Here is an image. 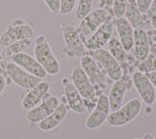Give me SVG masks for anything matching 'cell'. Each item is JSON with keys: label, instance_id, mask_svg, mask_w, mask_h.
Returning a JSON list of instances; mask_svg holds the SVG:
<instances>
[{"label": "cell", "instance_id": "6da1fadb", "mask_svg": "<svg viewBox=\"0 0 156 139\" xmlns=\"http://www.w3.org/2000/svg\"><path fill=\"white\" fill-rule=\"evenodd\" d=\"M35 57L47 74L55 75L60 71V65L54 55L45 36L40 35L35 40Z\"/></svg>", "mask_w": 156, "mask_h": 139}, {"label": "cell", "instance_id": "7a4b0ae2", "mask_svg": "<svg viewBox=\"0 0 156 139\" xmlns=\"http://www.w3.org/2000/svg\"><path fill=\"white\" fill-rule=\"evenodd\" d=\"M141 109V102L136 98L129 101L124 106L108 114L107 122L113 126H122L135 119Z\"/></svg>", "mask_w": 156, "mask_h": 139}, {"label": "cell", "instance_id": "3957f363", "mask_svg": "<svg viewBox=\"0 0 156 139\" xmlns=\"http://www.w3.org/2000/svg\"><path fill=\"white\" fill-rule=\"evenodd\" d=\"M85 54L90 55L100 63L105 72L113 81L119 80L122 76L120 65L109 51L101 48L96 50L85 52Z\"/></svg>", "mask_w": 156, "mask_h": 139}, {"label": "cell", "instance_id": "277c9868", "mask_svg": "<svg viewBox=\"0 0 156 139\" xmlns=\"http://www.w3.org/2000/svg\"><path fill=\"white\" fill-rule=\"evenodd\" d=\"M108 17V13L104 9H97L89 13L80 20L77 29L80 39L95 31L107 21Z\"/></svg>", "mask_w": 156, "mask_h": 139}, {"label": "cell", "instance_id": "5b68a950", "mask_svg": "<svg viewBox=\"0 0 156 139\" xmlns=\"http://www.w3.org/2000/svg\"><path fill=\"white\" fill-rule=\"evenodd\" d=\"M5 73L13 83L26 89L34 88L42 80L41 79L24 71L20 66L12 62L8 63Z\"/></svg>", "mask_w": 156, "mask_h": 139}, {"label": "cell", "instance_id": "8992f818", "mask_svg": "<svg viewBox=\"0 0 156 139\" xmlns=\"http://www.w3.org/2000/svg\"><path fill=\"white\" fill-rule=\"evenodd\" d=\"M110 110L108 96L104 94H100L95 108L87 119L86 127L89 129H95L99 127L107 119Z\"/></svg>", "mask_w": 156, "mask_h": 139}, {"label": "cell", "instance_id": "52a82bcc", "mask_svg": "<svg viewBox=\"0 0 156 139\" xmlns=\"http://www.w3.org/2000/svg\"><path fill=\"white\" fill-rule=\"evenodd\" d=\"M132 82L143 101L147 105H152L156 99L155 88L145 74L137 71L132 76Z\"/></svg>", "mask_w": 156, "mask_h": 139}, {"label": "cell", "instance_id": "ba28073f", "mask_svg": "<svg viewBox=\"0 0 156 139\" xmlns=\"http://www.w3.org/2000/svg\"><path fill=\"white\" fill-rule=\"evenodd\" d=\"M71 78L73 85L83 99H94L96 97L94 87L81 67L77 66L73 70Z\"/></svg>", "mask_w": 156, "mask_h": 139}, {"label": "cell", "instance_id": "9c48e42d", "mask_svg": "<svg viewBox=\"0 0 156 139\" xmlns=\"http://www.w3.org/2000/svg\"><path fill=\"white\" fill-rule=\"evenodd\" d=\"M34 33L32 27L24 24L12 25L0 37V46L6 47L18 40L32 38Z\"/></svg>", "mask_w": 156, "mask_h": 139}, {"label": "cell", "instance_id": "30bf717a", "mask_svg": "<svg viewBox=\"0 0 156 139\" xmlns=\"http://www.w3.org/2000/svg\"><path fill=\"white\" fill-rule=\"evenodd\" d=\"M130 79L129 74H122L118 80L115 81L112 85L108 97L110 109L112 112H115L121 108L126 92L129 89Z\"/></svg>", "mask_w": 156, "mask_h": 139}, {"label": "cell", "instance_id": "8fae6325", "mask_svg": "<svg viewBox=\"0 0 156 139\" xmlns=\"http://www.w3.org/2000/svg\"><path fill=\"white\" fill-rule=\"evenodd\" d=\"M113 31V24L107 20L95 32V33L85 40L83 43L89 50L93 51L102 48L111 38Z\"/></svg>", "mask_w": 156, "mask_h": 139}, {"label": "cell", "instance_id": "7c38bea8", "mask_svg": "<svg viewBox=\"0 0 156 139\" xmlns=\"http://www.w3.org/2000/svg\"><path fill=\"white\" fill-rule=\"evenodd\" d=\"M80 65L91 83L102 89L107 88L106 77L93 57L85 54L81 58Z\"/></svg>", "mask_w": 156, "mask_h": 139}, {"label": "cell", "instance_id": "4fadbf2b", "mask_svg": "<svg viewBox=\"0 0 156 139\" xmlns=\"http://www.w3.org/2000/svg\"><path fill=\"white\" fill-rule=\"evenodd\" d=\"M58 105V99L54 96H49L39 105L28 110L26 118L30 123H39L49 115Z\"/></svg>", "mask_w": 156, "mask_h": 139}, {"label": "cell", "instance_id": "5bb4252c", "mask_svg": "<svg viewBox=\"0 0 156 139\" xmlns=\"http://www.w3.org/2000/svg\"><path fill=\"white\" fill-rule=\"evenodd\" d=\"M10 60L30 74L40 79L45 78L48 74L37 59L27 53L22 52L15 54Z\"/></svg>", "mask_w": 156, "mask_h": 139}, {"label": "cell", "instance_id": "9a60e30c", "mask_svg": "<svg viewBox=\"0 0 156 139\" xmlns=\"http://www.w3.org/2000/svg\"><path fill=\"white\" fill-rule=\"evenodd\" d=\"M63 35L67 48L74 56L82 57L85 55V46L75 27L66 25L63 29Z\"/></svg>", "mask_w": 156, "mask_h": 139}, {"label": "cell", "instance_id": "2e32d148", "mask_svg": "<svg viewBox=\"0 0 156 139\" xmlns=\"http://www.w3.org/2000/svg\"><path fill=\"white\" fill-rule=\"evenodd\" d=\"M134 55L136 60L140 62L149 56V38L147 33L143 29H135L133 30Z\"/></svg>", "mask_w": 156, "mask_h": 139}, {"label": "cell", "instance_id": "e0dca14e", "mask_svg": "<svg viewBox=\"0 0 156 139\" xmlns=\"http://www.w3.org/2000/svg\"><path fill=\"white\" fill-rule=\"evenodd\" d=\"M51 84L46 81L41 80L25 96L21 102V106L24 110L34 108L48 93Z\"/></svg>", "mask_w": 156, "mask_h": 139}, {"label": "cell", "instance_id": "ac0fdd59", "mask_svg": "<svg viewBox=\"0 0 156 139\" xmlns=\"http://www.w3.org/2000/svg\"><path fill=\"white\" fill-rule=\"evenodd\" d=\"M116 26L121 44L127 52L130 51L133 46V27L123 17L118 18Z\"/></svg>", "mask_w": 156, "mask_h": 139}, {"label": "cell", "instance_id": "d6986e66", "mask_svg": "<svg viewBox=\"0 0 156 139\" xmlns=\"http://www.w3.org/2000/svg\"><path fill=\"white\" fill-rule=\"evenodd\" d=\"M67 113L65 105L59 104L57 108L46 118L38 123V127L43 131L52 130L58 126L64 119Z\"/></svg>", "mask_w": 156, "mask_h": 139}, {"label": "cell", "instance_id": "ffe728a7", "mask_svg": "<svg viewBox=\"0 0 156 139\" xmlns=\"http://www.w3.org/2000/svg\"><path fill=\"white\" fill-rule=\"evenodd\" d=\"M65 94L68 104L73 111L77 113L85 112L83 99L73 84L69 83L65 85Z\"/></svg>", "mask_w": 156, "mask_h": 139}, {"label": "cell", "instance_id": "44dd1931", "mask_svg": "<svg viewBox=\"0 0 156 139\" xmlns=\"http://www.w3.org/2000/svg\"><path fill=\"white\" fill-rule=\"evenodd\" d=\"M109 52L119 63L122 71L126 70L130 62V57L116 38H112L108 43Z\"/></svg>", "mask_w": 156, "mask_h": 139}, {"label": "cell", "instance_id": "7402d4cb", "mask_svg": "<svg viewBox=\"0 0 156 139\" xmlns=\"http://www.w3.org/2000/svg\"><path fill=\"white\" fill-rule=\"evenodd\" d=\"M127 21L135 29H143L144 23L136 0H128L125 13Z\"/></svg>", "mask_w": 156, "mask_h": 139}, {"label": "cell", "instance_id": "603a6c76", "mask_svg": "<svg viewBox=\"0 0 156 139\" xmlns=\"http://www.w3.org/2000/svg\"><path fill=\"white\" fill-rule=\"evenodd\" d=\"M93 0H78L75 16L78 20H82L92 10Z\"/></svg>", "mask_w": 156, "mask_h": 139}, {"label": "cell", "instance_id": "cb8c5ba5", "mask_svg": "<svg viewBox=\"0 0 156 139\" xmlns=\"http://www.w3.org/2000/svg\"><path fill=\"white\" fill-rule=\"evenodd\" d=\"M32 45L31 38H26L21 40L16 41L9 45L8 48L13 55L22 52L26 48L30 47Z\"/></svg>", "mask_w": 156, "mask_h": 139}, {"label": "cell", "instance_id": "d4e9b609", "mask_svg": "<svg viewBox=\"0 0 156 139\" xmlns=\"http://www.w3.org/2000/svg\"><path fill=\"white\" fill-rule=\"evenodd\" d=\"M128 0H113V11L116 18H119L123 16L125 13Z\"/></svg>", "mask_w": 156, "mask_h": 139}, {"label": "cell", "instance_id": "484cf974", "mask_svg": "<svg viewBox=\"0 0 156 139\" xmlns=\"http://www.w3.org/2000/svg\"><path fill=\"white\" fill-rule=\"evenodd\" d=\"M151 55L152 56L151 57L150 55H149L147 58H146L145 60L139 63L138 66V69L140 72L145 74L147 73L155 71L153 66V62H152L153 57L154 55L152 54H151Z\"/></svg>", "mask_w": 156, "mask_h": 139}, {"label": "cell", "instance_id": "4316f807", "mask_svg": "<svg viewBox=\"0 0 156 139\" xmlns=\"http://www.w3.org/2000/svg\"><path fill=\"white\" fill-rule=\"evenodd\" d=\"M60 9L59 13L61 15H66L71 12L76 4V0H60Z\"/></svg>", "mask_w": 156, "mask_h": 139}, {"label": "cell", "instance_id": "83f0119b", "mask_svg": "<svg viewBox=\"0 0 156 139\" xmlns=\"http://www.w3.org/2000/svg\"><path fill=\"white\" fill-rule=\"evenodd\" d=\"M48 7L54 14H56L59 12L60 9V0H43Z\"/></svg>", "mask_w": 156, "mask_h": 139}, {"label": "cell", "instance_id": "f1b7e54d", "mask_svg": "<svg viewBox=\"0 0 156 139\" xmlns=\"http://www.w3.org/2000/svg\"><path fill=\"white\" fill-rule=\"evenodd\" d=\"M147 11L149 12V17L151 23L156 30V0L152 2Z\"/></svg>", "mask_w": 156, "mask_h": 139}, {"label": "cell", "instance_id": "f546056e", "mask_svg": "<svg viewBox=\"0 0 156 139\" xmlns=\"http://www.w3.org/2000/svg\"><path fill=\"white\" fill-rule=\"evenodd\" d=\"M154 0H136L141 13H146Z\"/></svg>", "mask_w": 156, "mask_h": 139}, {"label": "cell", "instance_id": "4dcf8cb0", "mask_svg": "<svg viewBox=\"0 0 156 139\" xmlns=\"http://www.w3.org/2000/svg\"><path fill=\"white\" fill-rule=\"evenodd\" d=\"M83 101L85 107L87 111L91 112L94 110V109L96 107V102L95 103L94 102H93V100H88V99H83Z\"/></svg>", "mask_w": 156, "mask_h": 139}, {"label": "cell", "instance_id": "1f68e13d", "mask_svg": "<svg viewBox=\"0 0 156 139\" xmlns=\"http://www.w3.org/2000/svg\"><path fill=\"white\" fill-rule=\"evenodd\" d=\"M145 75L149 78L154 88H156V71L145 73Z\"/></svg>", "mask_w": 156, "mask_h": 139}, {"label": "cell", "instance_id": "d6a6232c", "mask_svg": "<svg viewBox=\"0 0 156 139\" xmlns=\"http://www.w3.org/2000/svg\"><path fill=\"white\" fill-rule=\"evenodd\" d=\"M8 62L2 59L0 60V76L2 75L5 72V70L8 64Z\"/></svg>", "mask_w": 156, "mask_h": 139}, {"label": "cell", "instance_id": "836d02e7", "mask_svg": "<svg viewBox=\"0 0 156 139\" xmlns=\"http://www.w3.org/2000/svg\"><path fill=\"white\" fill-rule=\"evenodd\" d=\"M5 85H6L5 79L4 77L2 75H1V76H0V94L4 90Z\"/></svg>", "mask_w": 156, "mask_h": 139}, {"label": "cell", "instance_id": "e575fe53", "mask_svg": "<svg viewBox=\"0 0 156 139\" xmlns=\"http://www.w3.org/2000/svg\"><path fill=\"white\" fill-rule=\"evenodd\" d=\"M101 4L107 7H112L113 4V0H99Z\"/></svg>", "mask_w": 156, "mask_h": 139}, {"label": "cell", "instance_id": "d590c367", "mask_svg": "<svg viewBox=\"0 0 156 139\" xmlns=\"http://www.w3.org/2000/svg\"><path fill=\"white\" fill-rule=\"evenodd\" d=\"M149 52L150 54L156 56V42H154L150 45Z\"/></svg>", "mask_w": 156, "mask_h": 139}, {"label": "cell", "instance_id": "8d00e7d4", "mask_svg": "<svg viewBox=\"0 0 156 139\" xmlns=\"http://www.w3.org/2000/svg\"><path fill=\"white\" fill-rule=\"evenodd\" d=\"M142 139H154V137L151 134H145L143 136Z\"/></svg>", "mask_w": 156, "mask_h": 139}, {"label": "cell", "instance_id": "74e56055", "mask_svg": "<svg viewBox=\"0 0 156 139\" xmlns=\"http://www.w3.org/2000/svg\"><path fill=\"white\" fill-rule=\"evenodd\" d=\"M152 62H153V66L155 70V71H156V56H154L153 57V60H152Z\"/></svg>", "mask_w": 156, "mask_h": 139}, {"label": "cell", "instance_id": "f35d334b", "mask_svg": "<svg viewBox=\"0 0 156 139\" xmlns=\"http://www.w3.org/2000/svg\"><path fill=\"white\" fill-rule=\"evenodd\" d=\"M133 139H139V138H133Z\"/></svg>", "mask_w": 156, "mask_h": 139}]
</instances>
